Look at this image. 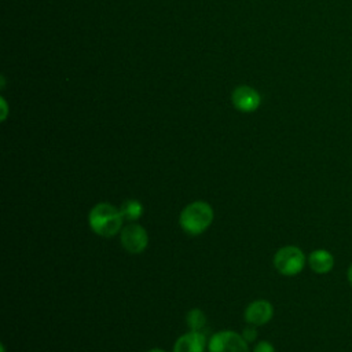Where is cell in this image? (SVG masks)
I'll use <instances>...</instances> for the list:
<instances>
[{"mask_svg":"<svg viewBox=\"0 0 352 352\" xmlns=\"http://www.w3.org/2000/svg\"><path fill=\"white\" fill-rule=\"evenodd\" d=\"M120 241L128 253L139 254L146 250L148 245V235L143 226L138 223H129L122 227L120 232Z\"/></svg>","mask_w":352,"mask_h":352,"instance_id":"5b68a950","label":"cell"},{"mask_svg":"<svg viewBox=\"0 0 352 352\" xmlns=\"http://www.w3.org/2000/svg\"><path fill=\"white\" fill-rule=\"evenodd\" d=\"M249 342L242 337V334L232 330H221L214 333L209 342V352H250Z\"/></svg>","mask_w":352,"mask_h":352,"instance_id":"277c9868","label":"cell"},{"mask_svg":"<svg viewBox=\"0 0 352 352\" xmlns=\"http://www.w3.org/2000/svg\"><path fill=\"white\" fill-rule=\"evenodd\" d=\"M274 307L268 300H254L245 309V320L252 326H263L272 319Z\"/></svg>","mask_w":352,"mask_h":352,"instance_id":"52a82bcc","label":"cell"},{"mask_svg":"<svg viewBox=\"0 0 352 352\" xmlns=\"http://www.w3.org/2000/svg\"><path fill=\"white\" fill-rule=\"evenodd\" d=\"M122 216L120 208L109 202L96 204L88 214V224L91 230L103 238H111L122 230Z\"/></svg>","mask_w":352,"mask_h":352,"instance_id":"6da1fadb","label":"cell"},{"mask_svg":"<svg viewBox=\"0 0 352 352\" xmlns=\"http://www.w3.org/2000/svg\"><path fill=\"white\" fill-rule=\"evenodd\" d=\"M147 352H165V351L158 349V348H154V349H150V351H147Z\"/></svg>","mask_w":352,"mask_h":352,"instance_id":"2e32d148","label":"cell"},{"mask_svg":"<svg viewBox=\"0 0 352 352\" xmlns=\"http://www.w3.org/2000/svg\"><path fill=\"white\" fill-rule=\"evenodd\" d=\"M231 102L238 111L253 113L258 109L261 103V98L254 88L249 85H239L232 91Z\"/></svg>","mask_w":352,"mask_h":352,"instance_id":"8992f818","label":"cell"},{"mask_svg":"<svg viewBox=\"0 0 352 352\" xmlns=\"http://www.w3.org/2000/svg\"><path fill=\"white\" fill-rule=\"evenodd\" d=\"M206 346L205 334L202 331L190 330L176 340L173 352H205Z\"/></svg>","mask_w":352,"mask_h":352,"instance_id":"ba28073f","label":"cell"},{"mask_svg":"<svg viewBox=\"0 0 352 352\" xmlns=\"http://www.w3.org/2000/svg\"><path fill=\"white\" fill-rule=\"evenodd\" d=\"M253 352H275V348L268 341H260L254 348Z\"/></svg>","mask_w":352,"mask_h":352,"instance_id":"4fadbf2b","label":"cell"},{"mask_svg":"<svg viewBox=\"0 0 352 352\" xmlns=\"http://www.w3.org/2000/svg\"><path fill=\"white\" fill-rule=\"evenodd\" d=\"M308 264L315 274H329L334 267V256L326 249H316L308 256Z\"/></svg>","mask_w":352,"mask_h":352,"instance_id":"9c48e42d","label":"cell"},{"mask_svg":"<svg viewBox=\"0 0 352 352\" xmlns=\"http://www.w3.org/2000/svg\"><path fill=\"white\" fill-rule=\"evenodd\" d=\"M242 337H243L248 342L254 341V340H256V337H257V331H256L254 326L249 324L248 327H245V329H243V331H242Z\"/></svg>","mask_w":352,"mask_h":352,"instance_id":"7c38bea8","label":"cell"},{"mask_svg":"<svg viewBox=\"0 0 352 352\" xmlns=\"http://www.w3.org/2000/svg\"><path fill=\"white\" fill-rule=\"evenodd\" d=\"M120 212H121V216H122L124 220L132 223V221H136L138 219L142 217L143 205H142L140 201L131 198V199H126L121 204Z\"/></svg>","mask_w":352,"mask_h":352,"instance_id":"30bf717a","label":"cell"},{"mask_svg":"<svg viewBox=\"0 0 352 352\" xmlns=\"http://www.w3.org/2000/svg\"><path fill=\"white\" fill-rule=\"evenodd\" d=\"M304 252L294 245L282 246L274 256V267L285 276H294L300 274L305 265Z\"/></svg>","mask_w":352,"mask_h":352,"instance_id":"3957f363","label":"cell"},{"mask_svg":"<svg viewBox=\"0 0 352 352\" xmlns=\"http://www.w3.org/2000/svg\"><path fill=\"white\" fill-rule=\"evenodd\" d=\"M346 276H348V280H349V283H351V286H352V264H351V265H349V268H348Z\"/></svg>","mask_w":352,"mask_h":352,"instance_id":"9a60e30c","label":"cell"},{"mask_svg":"<svg viewBox=\"0 0 352 352\" xmlns=\"http://www.w3.org/2000/svg\"><path fill=\"white\" fill-rule=\"evenodd\" d=\"M186 323L190 327V330L201 331L205 327V324H206V316H205V314L201 309L194 308V309L187 312Z\"/></svg>","mask_w":352,"mask_h":352,"instance_id":"8fae6325","label":"cell"},{"mask_svg":"<svg viewBox=\"0 0 352 352\" xmlns=\"http://www.w3.org/2000/svg\"><path fill=\"white\" fill-rule=\"evenodd\" d=\"M0 103H1V121H4L7 114H8V107H7V103H6L4 98H0Z\"/></svg>","mask_w":352,"mask_h":352,"instance_id":"5bb4252c","label":"cell"},{"mask_svg":"<svg viewBox=\"0 0 352 352\" xmlns=\"http://www.w3.org/2000/svg\"><path fill=\"white\" fill-rule=\"evenodd\" d=\"M213 208L205 201H194L183 208L179 216L182 230L191 236L205 232L213 221Z\"/></svg>","mask_w":352,"mask_h":352,"instance_id":"7a4b0ae2","label":"cell"}]
</instances>
